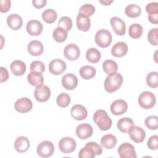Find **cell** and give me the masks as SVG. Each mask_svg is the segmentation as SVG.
<instances>
[{"instance_id":"cell-1","label":"cell","mask_w":158,"mask_h":158,"mask_svg":"<svg viewBox=\"0 0 158 158\" xmlns=\"http://www.w3.org/2000/svg\"><path fill=\"white\" fill-rule=\"evenodd\" d=\"M93 119L99 128L102 131H106L110 129L112 124L111 118L104 110H97L93 115Z\"/></svg>"},{"instance_id":"cell-2","label":"cell","mask_w":158,"mask_h":158,"mask_svg":"<svg viewBox=\"0 0 158 158\" xmlns=\"http://www.w3.org/2000/svg\"><path fill=\"white\" fill-rule=\"evenodd\" d=\"M123 83V77L119 73L108 75L104 80V89L107 93H113L120 88Z\"/></svg>"},{"instance_id":"cell-3","label":"cell","mask_w":158,"mask_h":158,"mask_svg":"<svg viewBox=\"0 0 158 158\" xmlns=\"http://www.w3.org/2000/svg\"><path fill=\"white\" fill-rule=\"evenodd\" d=\"M102 152V147L96 142L90 141L81 149L78 153L80 158H93L96 155H101Z\"/></svg>"},{"instance_id":"cell-4","label":"cell","mask_w":158,"mask_h":158,"mask_svg":"<svg viewBox=\"0 0 158 158\" xmlns=\"http://www.w3.org/2000/svg\"><path fill=\"white\" fill-rule=\"evenodd\" d=\"M138 102L139 106L144 109H151L156 104V96L151 91H143L139 95Z\"/></svg>"},{"instance_id":"cell-5","label":"cell","mask_w":158,"mask_h":158,"mask_svg":"<svg viewBox=\"0 0 158 158\" xmlns=\"http://www.w3.org/2000/svg\"><path fill=\"white\" fill-rule=\"evenodd\" d=\"M112 39V35L109 30L106 29H100L95 35L94 41L98 46L104 48L108 47L110 44Z\"/></svg>"},{"instance_id":"cell-6","label":"cell","mask_w":158,"mask_h":158,"mask_svg":"<svg viewBox=\"0 0 158 158\" xmlns=\"http://www.w3.org/2000/svg\"><path fill=\"white\" fill-rule=\"evenodd\" d=\"M58 146L59 150L64 154H70L73 152L77 146L75 140L71 137H64L59 141Z\"/></svg>"},{"instance_id":"cell-7","label":"cell","mask_w":158,"mask_h":158,"mask_svg":"<svg viewBox=\"0 0 158 158\" xmlns=\"http://www.w3.org/2000/svg\"><path fill=\"white\" fill-rule=\"evenodd\" d=\"M54 151V146L51 141H43L37 146L36 153L41 157H49Z\"/></svg>"},{"instance_id":"cell-8","label":"cell","mask_w":158,"mask_h":158,"mask_svg":"<svg viewBox=\"0 0 158 158\" xmlns=\"http://www.w3.org/2000/svg\"><path fill=\"white\" fill-rule=\"evenodd\" d=\"M67 68L65 62L60 59L52 60L49 64V71L54 75H59L64 73Z\"/></svg>"},{"instance_id":"cell-9","label":"cell","mask_w":158,"mask_h":158,"mask_svg":"<svg viewBox=\"0 0 158 158\" xmlns=\"http://www.w3.org/2000/svg\"><path fill=\"white\" fill-rule=\"evenodd\" d=\"M128 133L130 139L136 143L143 142L146 138V132L144 130L138 126H131L129 128Z\"/></svg>"},{"instance_id":"cell-10","label":"cell","mask_w":158,"mask_h":158,"mask_svg":"<svg viewBox=\"0 0 158 158\" xmlns=\"http://www.w3.org/2000/svg\"><path fill=\"white\" fill-rule=\"evenodd\" d=\"M117 152L121 158H136L137 156L133 146L129 143L121 144Z\"/></svg>"},{"instance_id":"cell-11","label":"cell","mask_w":158,"mask_h":158,"mask_svg":"<svg viewBox=\"0 0 158 158\" xmlns=\"http://www.w3.org/2000/svg\"><path fill=\"white\" fill-rule=\"evenodd\" d=\"M75 133L80 139H86L92 136L93 129L92 126L88 123H81L76 128Z\"/></svg>"},{"instance_id":"cell-12","label":"cell","mask_w":158,"mask_h":158,"mask_svg":"<svg viewBox=\"0 0 158 158\" xmlns=\"http://www.w3.org/2000/svg\"><path fill=\"white\" fill-rule=\"evenodd\" d=\"M33 103L28 98H22L17 100L14 104V109L20 113H27L31 110Z\"/></svg>"},{"instance_id":"cell-13","label":"cell","mask_w":158,"mask_h":158,"mask_svg":"<svg viewBox=\"0 0 158 158\" xmlns=\"http://www.w3.org/2000/svg\"><path fill=\"white\" fill-rule=\"evenodd\" d=\"M34 96L38 102H46L51 96V90L48 86L43 85L36 88L34 92Z\"/></svg>"},{"instance_id":"cell-14","label":"cell","mask_w":158,"mask_h":158,"mask_svg":"<svg viewBox=\"0 0 158 158\" xmlns=\"http://www.w3.org/2000/svg\"><path fill=\"white\" fill-rule=\"evenodd\" d=\"M110 109L111 113L115 115H122L127 111L128 104L123 99H117L111 104Z\"/></svg>"},{"instance_id":"cell-15","label":"cell","mask_w":158,"mask_h":158,"mask_svg":"<svg viewBox=\"0 0 158 158\" xmlns=\"http://www.w3.org/2000/svg\"><path fill=\"white\" fill-rule=\"evenodd\" d=\"M111 27L116 35L123 36L125 34L126 25L125 22L118 17H113L110 20Z\"/></svg>"},{"instance_id":"cell-16","label":"cell","mask_w":158,"mask_h":158,"mask_svg":"<svg viewBox=\"0 0 158 158\" xmlns=\"http://www.w3.org/2000/svg\"><path fill=\"white\" fill-rule=\"evenodd\" d=\"M80 54V48L73 43L67 44L64 49V55L69 60H77Z\"/></svg>"},{"instance_id":"cell-17","label":"cell","mask_w":158,"mask_h":158,"mask_svg":"<svg viewBox=\"0 0 158 158\" xmlns=\"http://www.w3.org/2000/svg\"><path fill=\"white\" fill-rule=\"evenodd\" d=\"M61 81L63 87L68 90H72L78 85V78L73 73L64 74L62 77Z\"/></svg>"},{"instance_id":"cell-18","label":"cell","mask_w":158,"mask_h":158,"mask_svg":"<svg viewBox=\"0 0 158 158\" xmlns=\"http://www.w3.org/2000/svg\"><path fill=\"white\" fill-rule=\"evenodd\" d=\"M70 114L74 119L77 120H82L87 117L88 111L83 105L75 104L72 107Z\"/></svg>"},{"instance_id":"cell-19","label":"cell","mask_w":158,"mask_h":158,"mask_svg":"<svg viewBox=\"0 0 158 158\" xmlns=\"http://www.w3.org/2000/svg\"><path fill=\"white\" fill-rule=\"evenodd\" d=\"M42 23L37 20H31L28 22L26 26V30L28 33L31 36H38L43 31Z\"/></svg>"},{"instance_id":"cell-20","label":"cell","mask_w":158,"mask_h":158,"mask_svg":"<svg viewBox=\"0 0 158 158\" xmlns=\"http://www.w3.org/2000/svg\"><path fill=\"white\" fill-rule=\"evenodd\" d=\"M27 50L30 55L38 56L43 52L44 46L41 41L38 40H32L28 44Z\"/></svg>"},{"instance_id":"cell-21","label":"cell","mask_w":158,"mask_h":158,"mask_svg":"<svg viewBox=\"0 0 158 158\" xmlns=\"http://www.w3.org/2000/svg\"><path fill=\"white\" fill-rule=\"evenodd\" d=\"M7 23L10 29L17 30L22 27L23 25V20L19 15L17 14H12L7 17Z\"/></svg>"},{"instance_id":"cell-22","label":"cell","mask_w":158,"mask_h":158,"mask_svg":"<svg viewBox=\"0 0 158 158\" xmlns=\"http://www.w3.org/2000/svg\"><path fill=\"white\" fill-rule=\"evenodd\" d=\"M128 52V46L123 41L116 43L111 49V54L116 57H122Z\"/></svg>"},{"instance_id":"cell-23","label":"cell","mask_w":158,"mask_h":158,"mask_svg":"<svg viewBox=\"0 0 158 158\" xmlns=\"http://www.w3.org/2000/svg\"><path fill=\"white\" fill-rule=\"evenodd\" d=\"M30 145V141L27 137L23 136L17 138L14 144L15 151L21 153L26 152L29 149Z\"/></svg>"},{"instance_id":"cell-24","label":"cell","mask_w":158,"mask_h":158,"mask_svg":"<svg viewBox=\"0 0 158 158\" xmlns=\"http://www.w3.org/2000/svg\"><path fill=\"white\" fill-rule=\"evenodd\" d=\"M77 26L78 30L83 31H87L91 26L90 19L88 16L78 13L77 17Z\"/></svg>"},{"instance_id":"cell-25","label":"cell","mask_w":158,"mask_h":158,"mask_svg":"<svg viewBox=\"0 0 158 158\" xmlns=\"http://www.w3.org/2000/svg\"><path fill=\"white\" fill-rule=\"evenodd\" d=\"M26 64L22 60H15L10 65L12 73L15 76H21L26 72Z\"/></svg>"},{"instance_id":"cell-26","label":"cell","mask_w":158,"mask_h":158,"mask_svg":"<svg viewBox=\"0 0 158 158\" xmlns=\"http://www.w3.org/2000/svg\"><path fill=\"white\" fill-rule=\"evenodd\" d=\"M27 80L31 86L38 87L43 85L44 77L40 73L31 72L27 75Z\"/></svg>"},{"instance_id":"cell-27","label":"cell","mask_w":158,"mask_h":158,"mask_svg":"<svg viewBox=\"0 0 158 158\" xmlns=\"http://www.w3.org/2000/svg\"><path fill=\"white\" fill-rule=\"evenodd\" d=\"M117 142V138L112 134H107L104 135L101 139V146L107 149L114 148Z\"/></svg>"},{"instance_id":"cell-28","label":"cell","mask_w":158,"mask_h":158,"mask_svg":"<svg viewBox=\"0 0 158 158\" xmlns=\"http://www.w3.org/2000/svg\"><path fill=\"white\" fill-rule=\"evenodd\" d=\"M134 125L133 120L130 117H123L120 118L117 123V127L122 133H127L129 128Z\"/></svg>"},{"instance_id":"cell-29","label":"cell","mask_w":158,"mask_h":158,"mask_svg":"<svg viewBox=\"0 0 158 158\" xmlns=\"http://www.w3.org/2000/svg\"><path fill=\"white\" fill-rule=\"evenodd\" d=\"M101 57L100 51L95 48L88 49L86 52V59L90 63L95 64L98 62L101 59Z\"/></svg>"},{"instance_id":"cell-30","label":"cell","mask_w":158,"mask_h":158,"mask_svg":"<svg viewBox=\"0 0 158 158\" xmlns=\"http://www.w3.org/2000/svg\"><path fill=\"white\" fill-rule=\"evenodd\" d=\"M96 69L91 65H84L80 69L79 73L85 80H90L96 75Z\"/></svg>"},{"instance_id":"cell-31","label":"cell","mask_w":158,"mask_h":158,"mask_svg":"<svg viewBox=\"0 0 158 158\" xmlns=\"http://www.w3.org/2000/svg\"><path fill=\"white\" fill-rule=\"evenodd\" d=\"M125 13L129 17L136 18L141 15V9L136 4H130L125 7Z\"/></svg>"},{"instance_id":"cell-32","label":"cell","mask_w":158,"mask_h":158,"mask_svg":"<svg viewBox=\"0 0 158 158\" xmlns=\"http://www.w3.org/2000/svg\"><path fill=\"white\" fill-rule=\"evenodd\" d=\"M102 69L106 73L110 75L117 72L118 65L115 61L110 59H107L103 62Z\"/></svg>"},{"instance_id":"cell-33","label":"cell","mask_w":158,"mask_h":158,"mask_svg":"<svg viewBox=\"0 0 158 158\" xmlns=\"http://www.w3.org/2000/svg\"><path fill=\"white\" fill-rule=\"evenodd\" d=\"M143 33V29L141 25L138 23L131 24L128 28V35L133 38L137 39L140 38Z\"/></svg>"},{"instance_id":"cell-34","label":"cell","mask_w":158,"mask_h":158,"mask_svg":"<svg viewBox=\"0 0 158 158\" xmlns=\"http://www.w3.org/2000/svg\"><path fill=\"white\" fill-rule=\"evenodd\" d=\"M43 20L47 23H54L57 18V12L52 9H48L42 13Z\"/></svg>"},{"instance_id":"cell-35","label":"cell","mask_w":158,"mask_h":158,"mask_svg":"<svg viewBox=\"0 0 158 158\" xmlns=\"http://www.w3.org/2000/svg\"><path fill=\"white\" fill-rule=\"evenodd\" d=\"M67 31L60 27L56 28L52 32V36L54 40L59 43L64 42L67 38Z\"/></svg>"},{"instance_id":"cell-36","label":"cell","mask_w":158,"mask_h":158,"mask_svg":"<svg viewBox=\"0 0 158 158\" xmlns=\"http://www.w3.org/2000/svg\"><path fill=\"white\" fill-rule=\"evenodd\" d=\"M70 96L65 93H60L56 99L57 104L62 108L67 107L70 103Z\"/></svg>"},{"instance_id":"cell-37","label":"cell","mask_w":158,"mask_h":158,"mask_svg":"<svg viewBox=\"0 0 158 158\" xmlns=\"http://www.w3.org/2000/svg\"><path fill=\"white\" fill-rule=\"evenodd\" d=\"M147 85L152 88L158 86V73L157 72H151L146 76Z\"/></svg>"},{"instance_id":"cell-38","label":"cell","mask_w":158,"mask_h":158,"mask_svg":"<svg viewBox=\"0 0 158 158\" xmlns=\"http://www.w3.org/2000/svg\"><path fill=\"white\" fill-rule=\"evenodd\" d=\"M57 25L58 27H60L68 31H70L72 27V20L69 17L64 16L59 19Z\"/></svg>"},{"instance_id":"cell-39","label":"cell","mask_w":158,"mask_h":158,"mask_svg":"<svg viewBox=\"0 0 158 158\" xmlns=\"http://www.w3.org/2000/svg\"><path fill=\"white\" fill-rule=\"evenodd\" d=\"M144 123L146 127L149 129L156 130L158 128V117L156 115L148 117L144 120Z\"/></svg>"},{"instance_id":"cell-40","label":"cell","mask_w":158,"mask_h":158,"mask_svg":"<svg viewBox=\"0 0 158 158\" xmlns=\"http://www.w3.org/2000/svg\"><path fill=\"white\" fill-rule=\"evenodd\" d=\"M30 70L33 72L43 73L45 70V65L43 62L40 60H34L30 64Z\"/></svg>"},{"instance_id":"cell-41","label":"cell","mask_w":158,"mask_h":158,"mask_svg":"<svg viewBox=\"0 0 158 158\" xmlns=\"http://www.w3.org/2000/svg\"><path fill=\"white\" fill-rule=\"evenodd\" d=\"M94 12L95 7L93 5L91 4H85L80 7L78 13H81L89 17L91 16L94 13Z\"/></svg>"},{"instance_id":"cell-42","label":"cell","mask_w":158,"mask_h":158,"mask_svg":"<svg viewBox=\"0 0 158 158\" xmlns=\"http://www.w3.org/2000/svg\"><path fill=\"white\" fill-rule=\"evenodd\" d=\"M157 33L158 28H154L151 29L148 33V40L151 44L153 46L157 45Z\"/></svg>"},{"instance_id":"cell-43","label":"cell","mask_w":158,"mask_h":158,"mask_svg":"<svg viewBox=\"0 0 158 158\" xmlns=\"http://www.w3.org/2000/svg\"><path fill=\"white\" fill-rule=\"evenodd\" d=\"M147 146L151 150H156L158 148V136L155 135L149 137L148 142Z\"/></svg>"},{"instance_id":"cell-44","label":"cell","mask_w":158,"mask_h":158,"mask_svg":"<svg viewBox=\"0 0 158 158\" xmlns=\"http://www.w3.org/2000/svg\"><path fill=\"white\" fill-rule=\"evenodd\" d=\"M146 10L149 15L158 14V3L157 2H151L148 4L146 6Z\"/></svg>"},{"instance_id":"cell-45","label":"cell","mask_w":158,"mask_h":158,"mask_svg":"<svg viewBox=\"0 0 158 158\" xmlns=\"http://www.w3.org/2000/svg\"><path fill=\"white\" fill-rule=\"evenodd\" d=\"M0 11L2 13H6L9 11L10 8L11 2L9 0H1L0 1Z\"/></svg>"},{"instance_id":"cell-46","label":"cell","mask_w":158,"mask_h":158,"mask_svg":"<svg viewBox=\"0 0 158 158\" xmlns=\"http://www.w3.org/2000/svg\"><path fill=\"white\" fill-rule=\"evenodd\" d=\"M0 73H1V83L7 81L9 78V73L7 69L3 67H1Z\"/></svg>"},{"instance_id":"cell-47","label":"cell","mask_w":158,"mask_h":158,"mask_svg":"<svg viewBox=\"0 0 158 158\" xmlns=\"http://www.w3.org/2000/svg\"><path fill=\"white\" fill-rule=\"evenodd\" d=\"M47 1L46 0H33L32 4L33 6L36 9H41L44 7Z\"/></svg>"},{"instance_id":"cell-48","label":"cell","mask_w":158,"mask_h":158,"mask_svg":"<svg viewBox=\"0 0 158 158\" xmlns=\"http://www.w3.org/2000/svg\"><path fill=\"white\" fill-rule=\"evenodd\" d=\"M148 17L149 21L151 23H152L153 24H157L158 23V14L148 15Z\"/></svg>"},{"instance_id":"cell-49","label":"cell","mask_w":158,"mask_h":158,"mask_svg":"<svg viewBox=\"0 0 158 158\" xmlns=\"http://www.w3.org/2000/svg\"><path fill=\"white\" fill-rule=\"evenodd\" d=\"M112 2H113L112 0H104V1L99 0V2L105 6H108V5L110 4Z\"/></svg>"}]
</instances>
